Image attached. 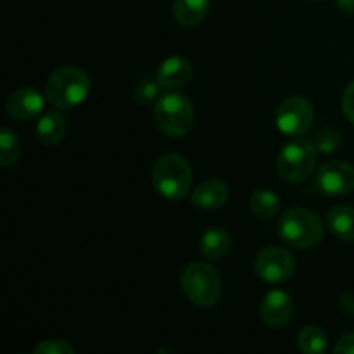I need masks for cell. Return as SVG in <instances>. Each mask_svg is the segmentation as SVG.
<instances>
[{
	"mask_svg": "<svg viewBox=\"0 0 354 354\" xmlns=\"http://www.w3.org/2000/svg\"><path fill=\"white\" fill-rule=\"evenodd\" d=\"M45 93L57 109H71L88 97L90 78L78 66H62L48 76Z\"/></svg>",
	"mask_w": 354,
	"mask_h": 354,
	"instance_id": "1",
	"label": "cell"
},
{
	"mask_svg": "<svg viewBox=\"0 0 354 354\" xmlns=\"http://www.w3.org/2000/svg\"><path fill=\"white\" fill-rule=\"evenodd\" d=\"M279 237L294 249L315 248L324 239V223L313 211L292 207L279 220Z\"/></svg>",
	"mask_w": 354,
	"mask_h": 354,
	"instance_id": "2",
	"label": "cell"
},
{
	"mask_svg": "<svg viewBox=\"0 0 354 354\" xmlns=\"http://www.w3.org/2000/svg\"><path fill=\"white\" fill-rule=\"evenodd\" d=\"M152 183L166 199H183L192 189V168L183 156L166 154L152 168Z\"/></svg>",
	"mask_w": 354,
	"mask_h": 354,
	"instance_id": "3",
	"label": "cell"
},
{
	"mask_svg": "<svg viewBox=\"0 0 354 354\" xmlns=\"http://www.w3.org/2000/svg\"><path fill=\"white\" fill-rule=\"evenodd\" d=\"M182 290L190 303L199 308H209L221 297V277L209 263H190L182 272Z\"/></svg>",
	"mask_w": 354,
	"mask_h": 354,
	"instance_id": "4",
	"label": "cell"
},
{
	"mask_svg": "<svg viewBox=\"0 0 354 354\" xmlns=\"http://www.w3.org/2000/svg\"><path fill=\"white\" fill-rule=\"evenodd\" d=\"M154 120L159 130L168 137H183L194 124L192 102L182 93H165L154 106Z\"/></svg>",
	"mask_w": 354,
	"mask_h": 354,
	"instance_id": "5",
	"label": "cell"
},
{
	"mask_svg": "<svg viewBox=\"0 0 354 354\" xmlns=\"http://www.w3.org/2000/svg\"><path fill=\"white\" fill-rule=\"evenodd\" d=\"M317 147L313 142L292 140L280 151L277 158V171L280 178L289 183H301L317 168Z\"/></svg>",
	"mask_w": 354,
	"mask_h": 354,
	"instance_id": "6",
	"label": "cell"
},
{
	"mask_svg": "<svg viewBox=\"0 0 354 354\" xmlns=\"http://www.w3.org/2000/svg\"><path fill=\"white\" fill-rule=\"evenodd\" d=\"M315 109L313 104L304 97H290L280 104L277 111L275 123L277 128L283 135L297 137V135L306 133L313 124Z\"/></svg>",
	"mask_w": 354,
	"mask_h": 354,
	"instance_id": "7",
	"label": "cell"
},
{
	"mask_svg": "<svg viewBox=\"0 0 354 354\" xmlns=\"http://www.w3.org/2000/svg\"><path fill=\"white\" fill-rule=\"evenodd\" d=\"M296 270V259L282 248H266L254 259V272L261 280L270 283L286 282Z\"/></svg>",
	"mask_w": 354,
	"mask_h": 354,
	"instance_id": "8",
	"label": "cell"
},
{
	"mask_svg": "<svg viewBox=\"0 0 354 354\" xmlns=\"http://www.w3.org/2000/svg\"><path fill=\"white\" fill-rule=\"evenodd\" d=\"M315 185L325 196H346L354 190V166L344 161L325 162L318 169Z\"/></svg>",
	"mask_w": 354,
	"mask_h": 354,
	"instance_id": "9",
	"label": "cell"
},
{
	"mask_svg": "<svg viewBox=\"0 0 354 354\" xmlns=\"http://www.w3.org/2000/svg\"><path fill=\"white\" fill-rule=\"evenodd\" d=\"M294 301L283 290H272L259 304V317L270 328H280L292 318Z\"/></svg>",
	"mask_w": 354,
	"mask_h": 354,
	"instance_id": "10",
	"label": "cell"
},
{
	"mask_svg": "<svg viewBox=\"0 0 354 354\" xmlns=\"http://www.w3.org/2000/svg\"><path fill=\"white\" fill-rule=\"evenodd\" d=\"M44 109V97L35 88H19L10 93L7 113L17 121H31Z\"/></svg>",
	"mask_w": 354,
	"mask_h": 354,
	"instance_id": "11",
	"label": "cell"
},
{
	"mask_svg": "<svg viewBox=\"0 0 354 354\" xmlns=\"http://www.w3.org/2000/svg\"><path fill=\"white\" fill-rule=\"evenodd\" d=\"M194 68L185 57L171 55L165 59L156 73V80L162 88H182L192 80Z\"/></svg>",
	"mask_w": 354,
	"mask_h": 354,
	"instance_id": "12",
	"label": "cell"
},
{
	"mask_svg": "<svg viewBox=\"0 0 354 354\" xmlns=\"http://www.w3.org/2000/svg\"><path fill=\"white\" fill-rule=\"evenodd\" d=\"M190 199L201 209H218L228 201V187L221 180L207 178L194 189Z\"/></svg>",
	"mask_w": 354,
	"mask_h": 354,
	"instance_id": "13",
	"label": "cell"
},
{
	"mask_svg": "<svg viewBox=\"0 0 354 354\" xmlns=\"http://www.w3.org/2000/svg\"><path fill=\"white\" fill-rule=\"evenodd\" d=\"M211 0H175L173 16L182 26H197L209 14Z\"/></svg>",
	"mask_w": 354,
	"mask_h": 354,
	"instance_id": "14",
	"label": "cell"
},
{
	"mask_svg": "<svg viewBox=\"0 0 354 354\" xmlns=\"http://www.w3.org/2000/svg\"><path fill=\"white\" fill-rule=\"evenodd\" d=\"M232 239L223 228L213 227L209 230H206L201 237L199 248L203 252L204 258L207 259H221L228 254L230 251Z\"/></svg>",
	"mask_w": 354,
	"mask_h": 354,
	"instance_id": "15",
	"label": "cell"
},
{
	"mask_svg": "<svg viewBox=\"0 0 354 354\" xmlns=\"http://www.w3.org/2000/svg\"><path fill=\"white\" fill-rule=\"evenodd\" d=\"M66 121L57 111L45 113L37 123V137L44 145H57L64 138Z\"/></svg>",
	"mask_w": 354,
	"mask_h": 354,
	"instance_id": "16",
	"label": "cell"
},
{
	"mask_svg": "<svg viewBox=\"0 0 354 354\" xmlns=\"http://www.w3.org/2000/svg\"><path fill=\"white\" fill-rule=\"evenodd\" d=\"M327 223L332 234L346 242L354 241V209L349 206H335L328 211Z\"/></svg>",
	"mask_w": 354,
	"mask_h": 354,
	"instance_id": "17",
	"label": "cell"
},
{
	"mask_svg": "<svg viewBox=\"0 0 354 354\" xmlns=\"http://www.w3.org/2000/svg\"><path fill=\"white\" fill-rule=\"evenodd\" d=\"M249 207H251L252 214L259 220H272L280 211V199L272 190L259 189L252 194Z\"/></svg>",
	"mask_w": 354,
	"mask_h": 354,
	"instance_id": "18",
	"label": "cell"
},
{
	"mask_svg": "<svg viewBox=\"0 0 354 354\" xmlns=\"http://www.w3.org/2000/svg\"><path fill=\"white\" fill-rule=\"evenodd\" d=\"M297 348L301 353L322 354L327 349V337L318 325H304L297 335Z\"/></svg>",
	"mask_w": 354,
	"mask_h": 354,
	"instance_id": "19",
	"label": "cell"
},
{
	"mask_svg": "<svg viewBox=\"0 0 354 354\" xmlns=\"http://www.w3.org/2000/svg\"><path fill=\"white\" fill-rule=\"evenodd\" d=\"M21 154H23V145L21 140L7 128L0 131V165L3 168H10L19 162Z\"/></svg>",
	"mask_w": 354,
	"mask_h": 354,
	"instance_id": "20",
	"label": "cell"
},
{
	"mask_svg": "<svg viewBox=\"0 0 354 354\" xmlns=\"http://www.w3.org/2000/svg\"><path fill=\"white\" fill-rule=\"evenodd\" d=\"M342 144V137L337 130H322L315 135L313 145L322 154H332Z\"/></svg>",
	"mask_w": 354,
	"mask_h": 354,
	"instance_id": "21",
	"label": "cell"
},
{
	"mask_svg": "<svg viewBox=\"0 0 354 354\" xmlns=\"http://www.w3.org/2000/svg\"><path fill=\"white\" fill-rule=\"evenodd\" d=\"M159 88H161V85H159L158 80H142V82L137 83V86H135V102L142 104V106H149V104L152 102V100L158 99L159 95Z\"/></svg>",
	"mask_w": 354,
	"mask_h": 354,
	"instance_id": "22",
	"label": "cell"
},
{
	"mask_svg": "<svg viewBox=\"0 0 354 354\" xmlns=\"http://www.w3.org/2000/svg\"><path fill=\"white\" fill-rule=\"evenodd\" d=\"M35 354H75V348L61 339H47L35 348Z\"/></svg>",
	"mask_w": 354,
	"mask_h": 354,
	"instance_id": "23",
	"label": "cell"
},
{
	"mask_svg": "<svg viewBox=\"0 0 354 354\" xmlns=\"http://www.w3.org/2000/svg\"><path fill=\"white\" fill-rule=\"evenodd\" d=\"M342 111L348 116V120L354 124V82L349 83L348 88L344 90V95H342Z\"/></svg>",
	"mask_w": 354,
	"mask_h": 354,
	"instance_id": "24",
	"label": "cell"
},
{
	"mask_svg": "<svg viewBox=\"0 0 354 354\" xmlns=\"http://www.w3.org/2000/svg\"><path fill=\"white\" fill-rule=\"evenodd\" d=\"M334 353L337 354H354V334H348L341 337L335 344Z\"/></svg>",
	"mask_w": 354,
	"mask_h": 354,
	"instance_id": "25",
	"label": "cell"
},
{
	"mask_svg": "<svg viewBox=\"0 0 354 354\" xmlns=\"http://www.w3.org/2000/svg\"><path fill=\"white\" fill-rule=\"evenodd\" d=\"M339 308L348 317H354V292H346L339 297Z\"/></svg>",
	"mask_w": 354,
	"mask_h": 354,
	"instance_id": "26",
	"label": "cell"
},
{
	"mask_svg": "<svg viewBox=\"0 0 354 354\" xmlns=\"http://www.w3.org/2000/svg\"><path fill=\"white\" fill-rule=\"evenodd\" d=\"M337 6L341 9V12L353 16L354 14V0H337Z\"/></svg>",
	"mask_w": 354,
	"mask_h": 354,
	"instance_id": "27",
	"label": "cell"
}]
</instances>
